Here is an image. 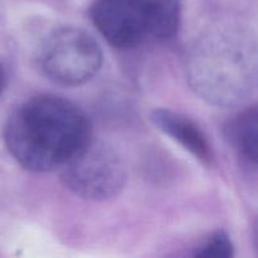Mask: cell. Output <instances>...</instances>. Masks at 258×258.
Returning a JSON list of instances; mask_svg holds the SVG:
<instances>
[{"label":"cell","mask_w":258,"mask_h":258,"mask_svg":"<svg viewBox=\"0 0 258 258\" xmlns=\"http://www.w3.org/2000/svg\"><path fill=\"white\" fill-rule=\"evenodd\" d=\"M90 120L62 97L35 96L10 115L4 131L7 149L23 168L47 173L63 168L91 141Z\"/></svg>","instance_id":"cell-1"},{"label":"cell","mask_w":258,"mask_h":258,"mask_svg":"<svg viewBox=\"0 0 258 258\" xmlns=\"http://www.w3.org/2000/svg\"><path fill=\"white\" fill-rule=\"evenodd\" d=\"M180 15V0H95L91 7L95 27L118 49L170 39L178 32Z\"/></svg>","instance_id":"cell-2"},{"label":"cell","mask_w":258,"mask_h":258,"mask_svg":"<svg viewBox=\"0 0 258 258\" xmlns=\"http://www.w3.org/2000/svg\"><path fill=\"white\" fill-rule=\"evenodd\" d=\"M103 54L92 35L76 27L54 30L45 39L40 53L44 75L60 86H80L95 77Z\"/></svg>","instance_id":"cell-3"},{"label":"cell","mask_w":258,"mask_h":258,"mask_svg":"<svg viewBox=\"0 0 258 258\" xmlns=\"http://www.w3.org/2000/svg\"><path fill=\"white\" fill-rule=\"evenodd\" d=\"M126 168L116 151L92 140L63 166L66 188L90 201L117 196L126 183Z\"/></svg>","instance_id":"cell-4"},{"label":"cell","mask_w":258,"mask_h":258,"mask_svg":"<svg viewBox=\"0 0 258 258\" xmlns=\"http://www.w3.org/2000/svg\"><path fill=\"white\" fill-rule=\"evenodd\" d=\"M207 57L209 62H202L199 66V73L197 82L199 86L208 91L207 95L216 100H229L232 98L229 87H237L239 82V72L247 70V64H238V52L227 45L219 47L218 52L211 50ZM238 88V87H237Z\"/></svg>","instance_id":"cell-5"},{"label":"cell","mask_w":258,"mask_h":258,"mask_svg":"<svg viewBox=\"0 0 258 258\" xmlns=\"http://www.w3.org/2000/svg\"><path fill=\"white\" fill-rule=\"evenodd\" d=\"M151 121L159 130L178 141L202 164L211 165L213 161L211 145L203 131L194 121L186 116L164 108L154 111L151 113Z\"/></svg>","instance_id":"cell-6"},{"label":"cell","mask_w":258,"mask_h":258,"mask_svg":"<svg viewBox=\"0 0 258 258\" xmlns=\"http://www.w3.org/2000/svg\"><path fill=\"white\" fill-rule=\"evenodd\" d=\"M258 113L256 107L247 108L227 125V138L237 154L252 166L257 163Z\"/></svg>","instance_id":"cell-7"},{"label":"cell","mask_w":258,"mask_h":258,"mask_svg":"<svg viewBox=\"0 0 258 258\" xmlns=\"http://www.w3.org/2000/svg\"><path fill=\"white\" fill-rule=\"evenodd\" d=\"M234 247L227 233L219 231L207 239L199 248H197L194 256L204 258H229L233 257Z\"/></svg>","instance_id":"cell-8"},{"label":"cell","mask_w":258,"mask_h":258,"mask_svg":"<svg viewBox=\"0 0 258 258\" xmlns=\"http://www.w3.org/2000/svg\"><path fill=\"white\" fill-rule=\"evenodd\" d=\"M4 83H5V75H4V70L0 66V93H2L3 88H4Z\"/></svg>","instance_id":"cell-9"}]
</instances>
